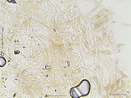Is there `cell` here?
<instances>
[{"mask_svg":"<svg viewBox=\"0 0 131 98\" xmlns=\"http://www.w3.org/2000/svg\"><path fill=\"white\" fill-rule=\"evenodd\" d=\"M89 91H90L89 83L87 80H83L78 86L73 88L71 90L70 93H71V96L72 97L77 98V97L87 96L89 93Z\"/></svg>","mask_w":131,"mask_h":98,"instance_id":"obj_1","label":"cell"}]
</instances>
